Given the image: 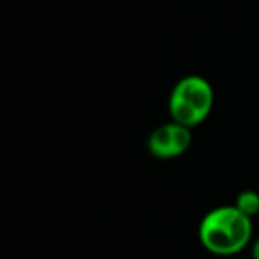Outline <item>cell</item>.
<instances>
[{"instance_id": "7a4b0ae2", "label": "cell", "mask_w": 259, "mask_h": 259, "mask_svg": "<svg viewBox=\"0 0 259 259\" xmlns=\"http://www.w3.org/2000/svg\"><path fill=\"white\" fill-rule=\"evenodd\" d=\"M215 105L213 87L204 76L188 75L183 76L174 85L169 96L170 121L183 124L187 128H195L209 117Z\"/></svg>"}, {"instance_id": "277c9868", "label": "cell", "mask_w": 259, "mask_h": 259, "mask_svg": "<svg viewBox=\"0 0 259 259\" xmlns=\"http://www.w3.org/2000/svg\"><path fill=\"white\" fill-rule=\"evenodd\" d=\"M234 206L240 209L243 215L247 217H255L259 213V194L254 190H243L238 194Z\"/></svg>"}, {"instance_id": "5b68a950", "label": "cell", "mask_w": 259, "mask_h": 259, "mask_svg": "<svg viewBox=\"0 0 259 259\" xmlns=\"http://www.w3.org/2000/svg\"><path fill=\"white\" fill-rule=\"evenodd\" d=\"M252 257L259 259V238L252 243Z\"/></svg>"}, {"instance_id": "6da1fadb", "label": "cell", "mask_w": 259, "mask_h": 259, "mask_svg": "<svg viewBox=\"0 0 259 259\" xmlns=\"http://www.w3.org/2000/svg\"><path fill=\"white\" fill-rule=\"evenodd\" d=\"M199 241L215 255H233L252 241V219L234 204L213 208L199 224Z\"/></svg>"}, {"instance_id": "3957f363", "label": "cell", "mask_w": 259, "mask_h": 259, "mask_svg": "<svg viewBox=\"0 0 259 259\" xmlns=\"http://www.w3.org/2000/svg\"><path fill=\"white\" fill-rule=\"evenodd\" d=\"M192 144V130L170 121L153 130L148 139V149L158 160L180 158Z\"/></svg>"}]
</instances>
